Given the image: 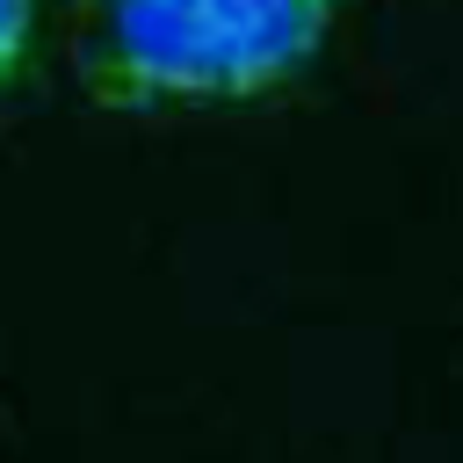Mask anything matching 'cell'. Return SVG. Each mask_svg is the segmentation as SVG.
<instances>
[{
  "mask_svg": "<svg viewBox=\"0 0 463 463\" xmlns=\"http://www.w3.org/2000/svg\"><path fill=\"white\" fill-rule=\"evenodd\" d=\"M36 51V0H0V87L29 65Z\"/></svg>",
  "mask_w": 463,
  "mask_h": 463,
  "instance_id": "obj_2",
  "label": "cell"
},
{
  "mask_svg": "<svg viewBox=\"0 0 463 463\" xmlns=\"http://www.w3.org/2000/svg\"><path fill=\"white\" fill-rule=\"evenodd\" d=\"M354 0H101L94 101L217 109L297 80Z\"/></svg>",
  "mask_w": 463,
  "mask_h": 463,
  "instance_id": "obj_1",
  "label": "cell"
}]
</instances>
